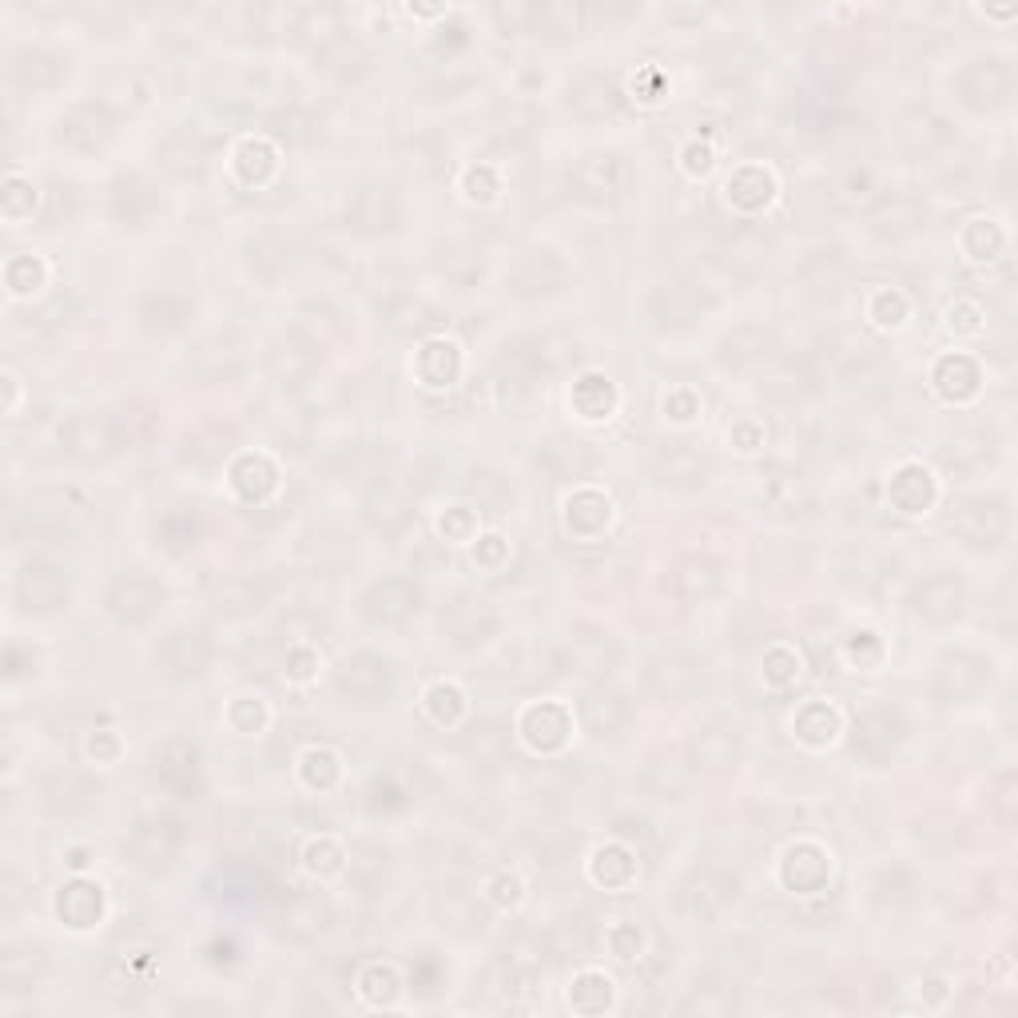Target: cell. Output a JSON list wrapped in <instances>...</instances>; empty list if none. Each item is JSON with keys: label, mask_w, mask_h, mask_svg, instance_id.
Listing matches in <instances>:
<instances>
[{"label": "cell", "mask_w": 1018, "mask_h": 1018, "mask_svg": "<svg viewBox=\"0 0 1018 1018\" xmlns=\"http://www.w3.org/2000/svg\"><path fill=\"white\" fill-rule=\"evenodd\" d=\"M959 609H963V585L951 581V577H943V597H936V593H931V585L919 593V613H923L927 620H936V625L951 620Z\"/></svg>", "instance_id": "obj_2"}, {"label": "cell", "mask_w": 1018, "mask_h": 1018, "mask_svg": "<svg viewBox=\"0 0 1018 1018\" xmlns=\"http://www.w3.org/2000/svg\"><path fill=\"white\" fill-rule=\"evenodd\" d=\"M959 526L975 537V541H987L995 546L999 537H1007V506L999 498H979V501H967L959 509Z\"/></svg>", "instance_id": "obj_1"}]
</instances>
